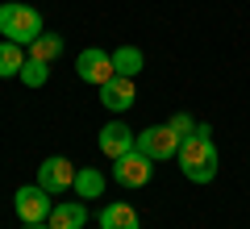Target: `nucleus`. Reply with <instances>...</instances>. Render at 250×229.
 Listing matches in <instances>:
<instances>
[{
	"mask_svg": "<svg viewBox=\"0 0 250 229\" xmlns=\"http://www.w3.org/2000/svg\"><path fill=\"white\" fill-rule=\"evenodd\" d=\"M75 75H80L83 83H92V88H100V83H108L117 75L113 71V54L100 50V46H88V50L75 54Z\"/></svg>",
	"mask_w": 250,
	"mask_h": 229,
	"instance_id": "6",
	"label": "nucleus"
},
{
	"mask_svg": "<svg viewBox=\"0 0 250 229\" xmlns=\"http://www.w3.org/2000/svg\"><path fill=\"white\" fill-rule=\"evenodd\" d=\"M25 229H50V225H46V221H38V225H25Z\"/></svg>",
	"mask_w": 250,
	"mask_h": 229,
	"instance_id": "18",
	"label": "nucleus"
},
{
	"mask_svg": "<svg viewBox=\"0 0 250 229\" xmlns=\"http://www.w3.org/2000/svg\"><path fill=\"white\" fill-rule=\"evenodd\" d=\"M167 125L179 133V138H188V133H196V125H200V121H192L188 113H171V121H167Z\"/></svg>",
	"mask_w": 250,
	"mask_h": 229,
	"instance_id": "17",
	"label": "nucleus"
},
{
	"mask_svg": "<svg viewBox=\"0 0 250 229\" xmlns=\"http://www.w3.org/2000/svg\"><path fill=\"white\" fill-rule=\"evenodd\" d=\"M0 34H4V42L34 46L38 38L46 34V29H42V13H38L34 4L9 0V4H0Z\"/></svg>",
	"mask_w": 250,
	"mask_h": 229,
	"instance_id": "2",
	"label": "nucleus"
},
{
	"mask_svg": "<svg viewBox=\"0 0 250 229\" xmlns=\"http://www.w3.org/2000/svg\"><path fill=\"white\" fill-rule=\"evenodd\" d=\"M150 175H154V159H150V154H142L138 146L113 163V179L121 187H146V184H150Z\"/></svg>",
	"mask_w": 250,
	"mask_h": 229,
	"instance_id": "4",
	"label": "nucleus"
},
{
	"mask_svg": "<svg viewBox=\"0 0 250 229\" xmlns=\"http://www.w3.org/2000/svg\"><path fill=\"white\" fill-rule=\"evenodd\" d=\"M96 146H100V154H104V159H121V154H129V150L138 146V133L129 129V125L125 121H108L104 129H100V138H96Z\"/></svg>",
	"mask_w": 250,
	"mask_h": 229,
	"instance_id": "8",
	"label": "nucleus"
},
{
	"mask_svg": "<svg viewBox=\"0 0 250 229\" xmlns=\"http://www.w3.org/2000/svg\"><path fill=\"white\" fill-rule=\"evenodd\" d=\"M75 163L62 159V154H50V159H42V167H38V187H46L50 196H62L67 187H75Z\"/></svg>",
	"mask_w": 250,
	"mask_h": 229,
	"instance_id": "7",
	"label": "nucleus"
},
{
	"mask_svg": "<svg viewBox=\"0 0 250 229\" xmlns=\"http://www.w3.org/2000/svg\"><path fill=\"white\" fill-rule=\"evenodd\" d=\"M75 196L80 200H100L104 196V175L96 167H80L75 171Z\"/></svg>",
	"mask_w": 250,
	"mask_h": 229,
	"instance_id": "13",
	"label": "nucleus"
},
{
	"mask_svg": "<svg viewBox=\"0 0 250 229\" xmlns=\"http://www.w3.org/2000/svg\"><path fill=\"white\" fill-rule=\"evenodd\" d=\"M179 171L192 184H213L217 179V146H213V129L208 125H196V133H188L179 142Z\"/></svg>",
	"mask_w": 250,
	"mask_h": 229,
	"instance_id": "1",
	"label": "nucleus"
},
{
	"mask_svg": "<svg viewBox=\"0 0 250 229\" xmlns=\"http://www.w3.org/2000/svg\"><path fill=\"white\" fill-rule=\"evenodd\" d=\"M179 133L171 129V125H146L142 133H138V150L142 154H150L154 163H167V159H175L179 154Z\"/></svg>",
	"mask_w": 250,
	"mask_h": 229,
	"instance_id": "3",
	"label": "nucleus"
},
{
	"mask_svg": "<svg viewBox=\"0 0 250 229\" xmlns=\"http://www.w3.org/2000/svg\"><path fill=\"white\" fill-rule=\"evenodd\" d=\"M46 225L50 229H83L88 225V204L75 196V200H59L50 208V217H46Z\"/></svg>",
	"mask_w": 250,
	"mask_h": 229,
	"instance_id": "10",
	"label": "nucleus"
},
{
	"mask_svg": "<svg viewBox=\"0 0 250 229\" xmlns=\"http://www.w3.org/2000/svg\"><path fill=\"white\" fill-rule=\"evenodd\" d=\"M62 50H67V42H62L59 34H42L34 46H29V54H34V59H42V62H54Z\"/></svg>",
	"mask_w": 250,
	"mask_h": 229,
	"instance_id": "15",
	"label": "nucleus"
},
{
	"mask_svg": "<svg viewBox=\"0 0 250 229\" xmlns=\"http://www.w3.org/2000/svg\"><path fill=\"white\" fill-rule=\"evenodd\" d=\"M138 100V88L134 80H125V75H113L108 83H100V104L108 108V113H129Z\"/></svg>",
	"mask_w": 250,
	"mask_h": 229,
	"instance_id": "9",
	"label": "nucleus"
},
{
	"mask_svg": "<svg viewBox=\"0 0 250 229\" xmlns=\"http://www.w3.org/2000/svg\"><path fill=\"white\" fill-rule=\"evenodd\" d=\"M146 67V54L138 50V46H117L113 50V71L117 75H125V80H138Z\"/></svg>",
	"mask_w": 250,
	"mask_h": 229,
	"instance_id": "12",
	"label": "nucleus"
},
{
	"mask_svg": "<svg viewBox=\"0 0 250 229\" xmlns=\"http://www.w3.org/2000/svg\"><path fill=\"white\" fill-rule=\"evenodd\" d=\"M25 59H29V54L21 50L17 42H0V80H13V75H21Z\"/></svg>",
	"mask_w": 250,
	"mask_h": 229,
	"instance_id": "14",
	"label": "nucleus"
},
{
	"mask_svg": "<svg viewBox=\"0 0 250 229\" xmlns=\"http://www.w3.org/2000/svg\"><path fill=\"white\" fill-rule=\"evenodd\" d=\"M13 208H17V217L25 221V225H38V221L50 217L54 200H50V192H46V187L25 184V187H17V192H13Z\"/></svg>",
	"mask_w": 250,
	"mask_h": 229,
	"instance_id": "5",
	"label": "nucleus"
},
{
	"mask_svg": "<svg viewBox=\"0 0 250 229\" xmlns=\"http://www.w3.org/2000/svg\"><path fill=\"white\" fill-rule=\"evenodd\" d=\"M100 229H142V221H138L134 204H125V200H113L100 208Z\"/></svg>",
	"mask_w": 250,
	"mask_h": 229,
	"instance_id": "11",
	"label": "nucleus"
},
{
	"mask_svg": "<svg viewBox=\"0 0 250 229\" xmlns=\"http://www.w3.org/2000/svg\"><path fill=\"white\" fill-rule=\"evenodd\" d=\"M21 83H25V88H42L46 80H50V62H42V59H34V54H29L25 59V67H21V75H17Z\"/></svg>",
	"mask_w": 250,
	"mask_h": 229,
	"instance_id": "16",
	"label": "nucleus"
}]
</instances>
